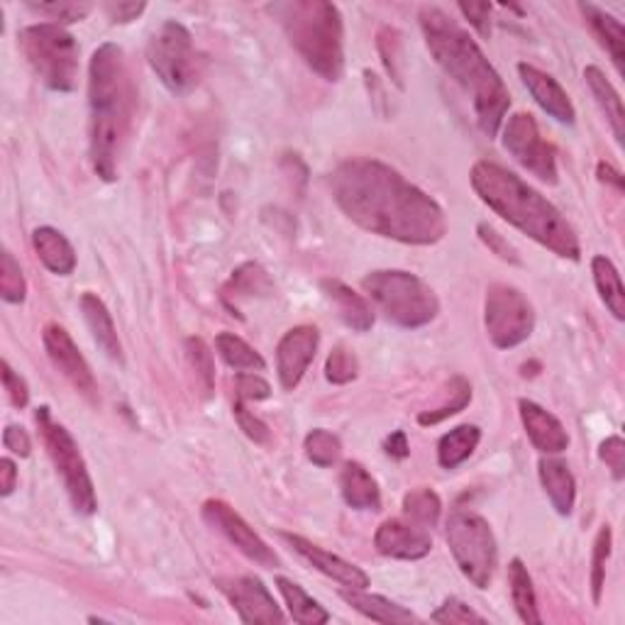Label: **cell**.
<instances>
[{"instance_id":"obj_1","label":"cell","mask_w":625,"mask_h":625,"mask_svg":"<svg viewBox=\"0 0 625 625\" xmlns=\"http://www.w3.org/2000/svg\"><path fill=\"white\" fill-rule=\"evenodd\" d=\"M330 194L355 226L379 238L428 247L447 235V216L438 200L386 162H340L330 174Z\"/></svg>"},{"instance_id":"obj_2","label":"cell","mask_w":625,"mask_h":625,"mask_svg":"<svg viewBox=\"0 0 625 625\" xmlns=\"http://www.w3.org/2000/svg\"><path fill=\"white\" fill-rule=\"evenodd\" d=\"M418 20L433 59L471 101L481 133L497 137L511 108V93L501 74L481 52L477 40L445 10L426 6L420 8Z\"/></svg>"},{"instance_id":"obj_3","label":"cell","mask_w":625,"mask_h":625,"mask_svg":"<svg viewBox=\"0 0 625 625\" xmlns=\"http://www.w3.org/2000/svg\"><path fill=\"white\" fill-rule=\"evenodd\" d=\"M469 181L481 204L489 206L509 226L521 230L552 254L580 262L582 244L572 222L521 176L497 162L481 159L471 167Z\"/></svg>"},{"instance_id":"obj_4","label":"cell","mask_w":625,"mask_h":625,"mask_svg":"<svg viewBox=\"0 0 625 625\" xmlns=\"http://www.w3.org/2000/svg\"><path fill=\"white\" fill-rule=\"evenodd\" d=\"M91 164L103 181H115L117 162L127 143L135 113V86L125 52L103 42L88 62Z\"/></svg>"},{"instance_id":"obj_5","label":"cell","mask_w":625,"mask_h":625,"mask_svg":"<svg viewBox=\"0 0 625 625\" xmlns=\"http://www.w3.org/2000/svg\"><path fill=\"white\" fill-rule=\"evenodd\" d=\"M269 13L284 28L293 50L325 81L345 74V22L340 8L327 0H289L269 6Z\"/></svg>"},{"instance_id":"obj_6","label":"cell","mask_w":625,"mask_h":625,"mask_svg":"<svg viewBox=\"0 0 625 625\" xmlns=\"http://www.w3.org/2000/svg\"><path fill=\"white\" fill-rule=\"evenodd\" d=\"M362 289L388 323L406 330L430 325L440 313V301L420 277L400 269H379L362 279Z\"/></svg>"},{"instance_id":"obj_7","label":"cell","mask_w":625,"mask_h":625,"mask_svg":"<svg viewBox=\"0 0 625 625\" xmlns=\"http://www.w3.org/2000/svg\"><path fill=\"white\" fill-rule=\"evenodd\" d=\"M22 54L40 76L42 84L59 93L76 88L79 79V44L74 34L56 22H40L20 30Z\"/></svg>"},{"instance_id":"obj_8","label":"cell","mask_w":625,"mask_h":625,"mask_svg":"<svg viewBox=\"0 0 625 625\" xmlns=\"http://www.w3.org/2000/svg\"><path fill=\"white\" fill-rule=\"evenodd\" d=\"M445 535L459 572L477 588H489L499 567V545L487 518L455 509L447 518Z\"/></svg>"},{"instance_id":"obj_9","label":"cell","mask_w":625,"mask_h":625,"mask_svg":"<svg viewBox=\"0 0 625 625\" xmlns=\"http://www.w3.org/2000/svg\"><path fill=\"white\" fill-rule=\"evenodd\" d=\"M34 420H38V428L42 433L46 455H50L56 475L62 477L64 489L69 493V499H72L76 513L93 515L98 509L96 487H93L88 465L79 450L74 435L69 433L62 423L52 420V413L46 406L38 408Z\"/></svg>"},{"instance_id":"obj_10","label":"cell","mask_w":625,"mask_h":625,"mask_svg":"<svg viewBox=\"0 0 625 625\" xmlns=\"http://www.w3.org/2000/svg\"><path fill=\"white\" fill-rule=\"evenodd\" d=\"M147 62L152 72L171 93H186L198 81V56L194 38L181 22L167 20L152 34L147 44Z\"/></svg>"},{"instance_id":"obj_11","label":"cell","mask_w":625,"mask_h":625,"mask_svg":"<svg viewBox=\"0 0 625 625\" xmlns=\"http://www.w3.org/2000/svg\"><path fill=\"white\" fill-rule=\"evenodd\" d=\"M483 325L499 350H513L533 335L535 309L525 293L509 284H491L483 299Z\"/></svg>"},{"instance_id":"obj_12","label":"cell","mask_w":625,"mask_h":625,"mask_svg":"<svg viewBox=\"0 0 625 625\" xmlns=\"http://www.w3.org/2000/svg\"><path fill=\"white\" fill-rule=\"evenodd\" d=\"M503 149L542 184L554 186L560 181L558 152L542 137L530 113H513L503 123Z\"/></svg>"},{"instance_id":"obj_13","label":"cell","mask_w":625,"mask_h":625,"mask_svg":"<svg viewBox=\"0 0 625 625\" xmlns=\"http://www.w3.org/2000/svg\"><path fill=\"white\" fill-rule=\"evenodd\" d=\"M200 515H204V521L216 528L218 533L226 538L230 545L238 548L247 560L257 562L259 567H267V570H277L279 567V558L277 552L271 550L267 542L254 533V528L244 521V518L232 509L230 503L220 501V499H210L204 503V509H200Z\"/></svg>"},{"instance_id":"obj_14","label":"cell","mask_w":625,"mask_h":625,"mask_svg":"<svg viewBox=\"0 0 625 625\" xmlns=\"http://www.w3.org/2000/svg\"><path fill=\"white\" fill-rule=\"evenodd\" d=\"M216 586L220 588L222 596L230 601V606L238 611L240 621L247 625H279L287 621L274 596H271V592L259 576H228V580H218Z\"/></svg>"},{"instance_id":"obj_15","label":"cell","mask_w":625,"mask_h":625,"mask_svg":"<svg viewBox=\"0 0 625 625\" xmlns=\"http://www.w3.org/2000/svg\"><path fill=\"white\" fill-rule=\"evenodd\" d=\"M42 340H44L46 355H50L54 367L62 372L69 382H72V386L79 394L96 400L98 396L96 376H93L86 357L81 355L74 337L66 333V327H62L59 323H46L42 330Z\"/></svg>"},{"instance_id":"obj_16","label":"cell","mask_w":625,"mask_h":625,"mask_svg":"<svg viewBox=\"0 0 625 625\" xmlns=\"http://www.w3.org/2000/svg\"><path fill=\"white\" fill-rule=\"evenodd\" d=\"M317 345H321V333L313 325H296L279 340L277 347V374L279 384L293 392L301 382L305 372H309L311 362L315 360Z\"/></svg>"},{"instance_id":"obj_17","label":"cell","mask_w":625,"mask_h":625,"mask_svg":"<svg viewBox=\"0 0 625 625\" xmlns=\"http://www.w3.org/2000/svg\"><path fill=\"white\" fill-rule=\"evenodd\" d=\"M374 548L384 558L413 562L428 558L433 550V538L426 528L400 521V518H392V521H384L376 528Z\"/></svg>"},{"instance_id":"obj_18","label":"cell","mask_w":625,"mask_h":625,"mask_svg":"<svg viewBox=\"0 0 625 625\" xmlns=\"http://www.w3.org/2000/svg\"><path fill=\"white\" fill-rule=\"evenodd\" d=\"M279 538L289 542L291 550L301 554V558L315 567L317 572H323L330 580H335L337 584L347 586V588H369V574L364 572L357 564H352L347 560L337 558V554L323 550L321 545H315V542L305 540L301 535H293V533H279Z\"/></svg>"},{"instance_id":"obj_19","label":"cell","mask_w":625,"mask_h":625,"mask_svg":"<svg viewBox=\"0 0 625 625\" xmlns=\"http://www.w3.org/2000/svg\"><path fill=\"white\" fill-rule=\"evenodd\" d=\"M518 74H521L523 86L528 88V93L533 96V101L540 105L542 111L562 125H574L576 121L574 103L567 96V91L560 86L558 79L525 62L518 64Z\"/></svg>"},{"instance_id":"obj_20","label":"cell","mask_w":625,"mask_h":625,"mask_svg":"<svg viewBox=\"0 0 625 625\" xmlns=\"http://www.w3.org/2000/svg\"><path fill=\"white\" fill-rule=\"evenodd\" d=\"M518 410H521L523 428L528 433L530 442L535 445V450H540L542 455H560L567 450L570 435L564 430L558 416H552L550 410L528 398L518 400Z\"/></svg>"},{"instance_id":"obj_21","label":"cell","mask_w":625,"mask_h":625,"mask_svg":"<svg viewBox=\"0 0 625 625\" xmlns=\"http://www.w3.org/2000/svg\"><path fill=\"white\" fill-rule=\"evenodd\" d=\"M321 289L325 299L335 305L340 321L355 333H367L374 325V311L367 299L352 291L347 284H342L337 279H323Z\"/></svg>"},{"instance_id":"obj_22","label":"cell","mask_w":625,"mask_h":625,"mask_svg":"<svg viewBox=\"0 0 625 625\" xmlns=\"http://www.w3.org/2000/svg\"><path fill=\"white\" fill-rule=\"evenodd\" d=\"M340 491L342 499L355 511H379L382 491L379 483L369 475L367 467L360 462H345L340 471Z\"/></svg>"},{"instance_id":"obj_23","label":"cell","mask_w":625,"mask_h":625,"mask_svg":"<svg viewBox=\"0 0 625 625\" xmlns=\"http://www.w3.org/2000/svg\"><path fill=\"white\" fill-rule=\"evenodd\" d=\"M538 475L542 489H545L548 499L552 503V509L560 515H570L574 511V501H576V481L567 462L542 457L538 465Z\"/></svg>"},{"instance_id":"obj_24","label":"cell","mask_w":625,"mask_h":625,"mask_svg":"<svg viewBox=\"0 0 625 625\" xmlns=\"http://www.w3.org/2000/svg\"><path fill=\"white\" fill-rule=\"evenodd\" d=\"M32 247L40 262L56 277H69L76 269V250L66 235L56 228L42 226L32 232Z\"/></svg>"},{"instance_id":"obj_25","label":"cell","mask_w":625,"mask_h":625,"mask_svg":"<svg viewBox=\"0 0 625 625\" xmlns=\"http://www.w3.org/2000/svg\"><path fill=\"white\" fill-rule=\"evenodd\" d=\"M79 305L81 313L86 317V325L91 330L93 340H96V345L105 352V357H111L113 362H123V345L121 340H117V330L108 305H105L93 291H86L84 296H81Z\"/></svg>"},{"instance_id":"obj_26","label":"cell","mask_w":625,"mask_h":625,"mask_svg":"<svg viewBox=\"0 0 625 625\" xmlns=\"http://www.w3.org/2000/svg\"><path fill=\"white\" fill-rule=\"evenodd\" d=\"M580 10L584 20L588 22V28L596 34V40L601 42V46L611 54V62L616 64L618 74H625V30L623 22L606 13L604 8H598L594 3H580Z\"/></svg>"},{"instance_id":"obj_27","label":"cell","mask_w":625,"mask_h":625,"mask_svg":"<svg viewBox=\"0 0 625 625\" xmlns=\"http://www.w3.org/2000/svg\"><path fill=\"white\" fill-rule=\"evenodd\" d=\"M340 596L347 601V604L360 611L364 618H369L374 623H388V625H400V623H420L416 613H410L408 608L398 606L396 601L379 596V594H367V588H347V592H340Z\"/></svg>"},{"instance_id":"obj_28","label":"cell","mask_w":625,"mask_h":625,"mask_svg":"<svg viewBox=\"0 0 625 625\" xmlns=\"http://www.w3.org/2000/svg\"><path fill=\"white\" fill-rule=\"evenodd\" d=\"M584 79H586V86L592 88V93H594L598 108L604 111V115L608 117V125L613 129V135H616L618 145H623V139H625V111H623V101L618 96V91L613 88V84L598 66H586Z\"/></svg>"},{"instance_id":"obj_29","label":"cell","mask_w":625,"mask_h":625,"mask_svg":"<svg viewBox=\"0 0 625 625\" xmlns=\"http://www.w3.org/2000/svg\"><path fill=\"white\" fill-rule=\"evenodd\" d=\"M592 274L598 296L604 301L608 313L616 317V321H625V289L616 264H613L608 257L596 254L592 259Z\"/></svg>"},{"instance_id":"obj_30","label":"cell","mask_w":625,"mask_h":625,"mask_svg":"<svg viewBox=\"0 0 625 625\" xmlns=\"http://www.w3.org/2000/svg\"><path fill=\"white\" fill-rule=\"evenodd\" d=\"M277 586L281 596H284L289 606V616L301 625H325L330 621V613L317 604L313 596L305 594V588L296 584L289 576H277Z\"/></svg>"},{"instance_id":"obj_31","label":"cell","mask_w":625,"mask_h":625,"mask_svg":"<svg viewBox=\"0 0 625 625\" xmlns=\"http://www.w3.org/2000/svg\"><path fill=\"white\" fill-rule=\"evenodd\" d=\"M509 584H511V598L513 606L521 616L523 623L528 625H540L542 616L538 611V596H535V586H533V576H530L528 567L523 564V560H511L509 564Z\"/></svg>"},{"instance_id":"obj_32","label":"cell","mask_w":625,"mask_h":625,"mask_svg":"<svg viewBox=\"0 0 625 625\" xmlns=\"http://www.w3.org/2000/svg\"><path fill=\"white\" fill-rule=\"evenodd\" d=\"M481 442V430L477 426H457L445 433L438 442V462L442 469H457L475 455Z\"/></svg>"},{"instance_id":"obj_33","label":"cell","mask_w":625,"mask_h":625,"mask_svg":"<svg viewBox=\"0 0 625 625\" xmlns=\"http://www.w3.org/2000/svg\"><path fill=\"white\" fill-rule=\"evenodd\" d=\"M216 350L218 355L222 357V362L228 364L230 369L235 372H264L267 362L259 352L244 342L242 337H238L235 333H220L216 337Z\"/></svg>"},{"instance_id":"obj_34","label":"cell","mask_w":625,"mask_h":625,"mask_svg":"<svg viewBox=\"0 0 625 625\" xmlns=\"http://www.w3.org/2000/svg\"><path fill=\"white\" fill-rule=\"evenodd\" d=\"M404 513L410 523H416L420 528H435L440 521L442 501L433 489L418 487L404 497Z\"/></svg>"},{"instance_id":"obj_35","label":"cell","mask_w":625,"mask_h":625,"mask_svg":"<svg viewBox=\"0 0 625 625\" xmlns=\"http://www.w3.org/2000/svg\"><path fill=\"white\" fill-rule=\"evenodd\" d=\"M303 450L305 457H309L315 467L327 469L337 465V459L342 455V442L335 433H330L325 428H315L305 435Z\"/></svg>"},{"instance_id":"obj_36","label":"cell","mask_w":625,"mask_h":625,"mask_svg":"<svg viewBox=\"0 0 625 625\" xmlns=\"http://www.w3.org/2000/svg\"><path fill=\"white\" fill-rule=\"evenodd\" d=\"M469 404H471V384L465 379V376H455V379L450 382V400L435 410L420 413L418 423L420 426H438V423L457 416V413H462Z\"/></svg>"},{"instance_id":"obj_37","label":"cell","mask_w":625,"mask_h":625,"mask_svg":"<svg viewBox=\"0 0 625 625\" xmlns=\"http://www.w3.org/2000/svg\"><path fill=\"white\" fill-rule=\"evenodd\" d=\"M0 299L13 305L28 299L25 274H22L13 252L8 250H3V254H0Z\"/></svg>"},{"instance_id":"obj_38","label":"cell","mask_w":625,"mask_h":625,"mask_svg":"<svg viewBox=\"0 0 625 625\" xmlns=\"http://www.w3.org/2000/svg\"><path fill=\"white\" fill-rule=\"evenodd\" d=\"M232 291V296H264L271 291V281L267 271L259 264H242L238 271H232V279L226 293Z\"/></svg>"},{"instance_id":"obj_39","label":"cell","mask_w":625,"mask_h":625,"mask_svg":"<svg viewBox=\"0 0 625 625\" xmlns=\"http://www.w3.org/2000/svg\"><path fill=\"white\" fill-rule=\"evenodd\" d=\"M613 550V530L611 525H601L598 535L594 540V554H592V598L594 604H601V594H604L606 584V564L611 560Z\"/></svg>"},{"instance_id":"obj_40","label":"cell","mask_w":625,"mask_h":625,"mask_svg":"<svg viewBox=\"0 0 625 625\" xmlns=\"http://www.w3.org/2000/svg\"><path fill=\"white\" fill-rule=\"evenodd\" d=\"M357 374H360V362L355 352L347 350L345 345H337L333 352H330L325 362V379L330 384L337 386L350 384L357 379Z\"/></svg>"},{"instance_id":"obj_41","label":"cell","mask_w":625,"mask_h":625,"mask_svg":"<svg viewBox=\"0 0 625 625\" xmlns=\"http://www.w3.org/2000/svg\"><path fill=\"white\" fill-rule=\"evenodd\" d=\"M32 13L54 20L56 25H72V22L86 20L91 3H76V0H62V3H28Z\"/></svg>"},{"instance_id":"obj_42","label":"cell","mask_w":625,"mask_h":625,"mask_svg":"<svg viewBox=\"0 0 625 625\" xmlns=\"http://www.w3.org/2000/svg\"><path fill=\"white\" fill-rule=\"evenodd\" d=\"M186 352H188V360H191V367L198 374V379L204 382V388L210 394V392H213V386H216L213 352L208 350V345L200 337H188L186 340Z\"/></svg>"},{"instance_id":"obj_43","label":"cell","mask_w":625,"mask_h":625,"mask_svg":"<svg viewBox=\"0 0 625 625\" xmlns=\"http://www.w3.org/2000/svg\"><path fill=\"white\" fill-rule=\"evenodd\" d=\"M433 623H442V625H467V623H479L483 625L487 623V618L479 616L477 611H471L465 601H459L455 596L450 598H445V604L433 613L430 616Z\"/></svg>"},{"instance_id":"obj_44","label":"cell","mask_w":625,"mask_h":625,"mask_svg":"<svg viewBox=\"0 0 625 625\" xmlns=\"http://www.w3.org/2000/svg\"><path fill=\"white\" fill-rule=\"evenodd\" d=\"M232 413H235V420H238L240 430H242L252 442L267 445V442L271 440V433H269V428H267V423L259 420V418L254 416V413H252L250 408H247L244 400H235Z\"/></svg>"},{"instance_id":"obj_45","label":"cell","mask_w":625,"mask_h":625,"mask_svg":"<svg viewBox=\"0 0 625 625\" xmlns=\"http://www.w3.org/2000/svg\"><path fill=\"white\" fill-rule=\"evenodd\" d=\"M598 459L606 465L611 477L616 481H623L625 477V442L618 435H611L604 442L598 445Z\"/></svg>"},{"instance_id":"obj_46","label":"cell","mask_w":625,"mask_h":625,"mask_svg":"<svg viewBox=\"0 0 625 625\" xmlns=\"http://www.w3.org/2000/svg\"><path fill=\"white\" fill-rule=\"evenodd\" d=\"M477 232H479V240L489 247V250L501 257L503 262H511V264H521V257H518V252L513 250V244L503 238V235L499 230H493L489 222H479L477 226Z\"/></svg>"},{"instance_id":"obj_47","label":"cell","mask_w":625,"mask_h":625,"mask_svg":"<svg viewBox=\"0 0 625 625\" xmlns=\"http://www.w3.org/2000/svg\"><path fill=\"white\" fill-rule=\"evenodd\" d=\"M235 392H238V400L250 404V400L269 398L271 386L257 372H242V374H238V379H235Z\"/></svg>"},{"instance_id":"obj_48","label":"cell","mask_w":625,"mask_h":625,"mask_svg":"<svg viewBox=\"0 0 625 625\" xmlns=\"http://www.w3.org/2000/svg\"><path fill=\"white\" fill-rule=\"evenodd\" d=\"M0 374H3V388H6V394L10 398V404H13L15 408H25L30 404V388H28V382L22 379V376L10 367V362L3 360L0 362Z\"/></svg>"},{"instance_id":"obj_49","label":"cell","mask_w":625,"mask_h":625,"mask_svg":"<svg viewBox=\"0 0 625 625\" xmlns=\"http://www.w3.org/2000/svg\"><path fill=\"white\" fill-rule=\"evenodd\" d=\"M457 8L481 38H491V3H457Z\"/></svg>"},{"instance_id":"obj_50","label":"cell","mask_w":625,"mask_h":625,"mask_svg":"<svg viewBox=\"0 0 625 625\" xmlns=\"http://www.w3.org/2000/svg\"><path fill=\"white\" fill-rule=\"evenodd\" d=\"M3 445H6V450H10L18 457H30V452H32L30 435H28L25 428H20V426H8L6 428Z\"/></svg>"},{"instance_id":"obj_51","label":"cell","mask_w":625,"mask_h":625,"mask_svg":"<svg viewBox=\"0 0 625 625\" xmlns=\"http://www.w3.org/2000/svg\"><path fill=\"white\" fill-rule=\"evenodd\" d=\"M105 15L111 18V22L117 25H125V22H133L147 10V3H105L103 6Z\"/></svg>"},{"instance_id":"obj_52","label":"cell","mask_w":625,"mask_h":625,"mask_svg":"<svg viewBox=\"0 0 625 625\" xmlns=\"http://www.w3.org/2000/svg\"><path fill=\"white\" fill-rule=\"evenodd\" d=\"M18 489V467L10 457L0 459V497H10Z\"/></svg>"},{"instance_id":"obj_53","label":"cell","mask_w":625,"mask_h":625,"mask_svg":"<svg viewBox=\"0 0 625 625\" xmlns=\"http://www.w3.org/2000/svg\"><path fill=\"white\" fill-rule=\"evenodd\" d=\"M384 450L386 455L392 457V459H406L410 455V445H408V438H406V433L404 430H394L392 435H388L386 442H384Z\"/></svg>"},{"instance_id":"obj_54","label":"cell","mask_w":625,"mask_h":625,"mask_svg":"<svg viewBox=\"0 0 625 625\" xmlns=\"http://www.w3.org/2000/svg\"><path fill=\"white\" fill-rule=\"evenodd\" d=\"M598 179L616 186V191H623V176L621 171L613 169L611 164H598Z\"/></svg>"}]
</instances>
